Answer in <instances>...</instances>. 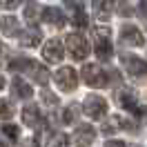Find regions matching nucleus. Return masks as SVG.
Segmentation results:
<instances>
[{
  "instance_id": "obj_3",
  "label": "nucleus",
  "mask_w": 147,
  "mask_h": 147,
  "mask_svg": "<svg viewBox=\"0 0 147 147\" xmlns=\"http://www.w3.org/2000/svg\"><path fill=\"white\" fill-rule=\"evenodd\" d=\"M83 80L89 87H107L109 85V74L102 71L98 65H85L83 67Z\"/></svg>"
},
{
  "instance_id": "obj_9",
  "label": "nucleus",
  "mask_w": 147,
  "mask_h": 147,
  "mask_svg": "<svg viewBox=\"0 0 147 147\" xmlns=\"http://www.w3.org/2000/svg\"><path fill=\"white\" fill-rule=\"evenodd\" d=\"M120 38H123V42H127V45H131V47H143L145 45V36H143L140 29L134 27V25H123Z\"/></svg>"
},
{
  "instance_id": "obj_16",
  "label": "nucleus",
  "mask_w": 147,
  "mask_h": 147,
  "mask_svg": "<svg viewBox=\"0 0 147 147\" xmlns=\"http://www.w3.org/2000/svg\"><path fill=\"white\" fill-rule=\"evenodd\" d=\"M0 29H2L5 36H18V20L13 16H5L0 20Z\"/></svg>"
},
{
  "instance_id": "obj_18",
  "label": "nucleus",
  "mask_w": 147,
  "mask_h": 147,
  "mask_svg": "<svg viewBox=\"0 0 147 147\" xmlns=\"http://www.w3.org/2000/svg\"><path fill=\"white\" fill-rule=\"evenodd\" d=\"M0 136H5V138H9L11 143H16L18 140V127L16 125H2L0 127Z\"/></svg>"
},
{
  "instance_id": "obj_28",
  "label": "nucleus",
  "mask_w": 147,
  "mask_h": 147,
  "mask_svg": "<svg viewBox=\"0 0 147 147\" xmlns=\"http://www.w3.org/2000/svg\"><path fill=\"white\" fill-rule=\"evenodd\" d=\"M2 87H5V80H2V76H0V89H2Z\"/></svg>"
},
{
  "instance_id": "obj_6",
  "label": "nucleus",
  "mask_w": 147,
  "mask_h": 147,
  "mask_svg": "<svg viewBox=\"0 0 147 147\" xmlns=\"http://www.w3.org/2000/svg\"><path fill=\"white\" fill-rule=\"evenodd\" d=\"M56 85L63 89V92H74L76 89V85H78V74L74 71L71 67H60L54 76Z\"/></svg>"
},
{
  "instance_id": "obj_13",
  "label": "nucleus",
  "mask_w": 147,
  "mask_h": 147,
  "mask_svg": "<svg viewBox=\"0 0 147 147\" xmlns=\"http://www.w3.org/2000/svg\"><path fill=\"white\" fill-rule=\"evenodd\" d=\"M42 18H45L47 22L56 25V27H63V25H65V16H63V11L56 9V7H45V9H42Z\"/></svg>"
},
{
  "instance_id": "obj_22",
  "label": "nucleus",
  "mask_w": 147,
  "mask_h": 147,
  "mask_svg": "<svg viewBox=\"0 0 147 147\" xmlns=\"http://www.w3.org/2000/svg\"><path fill=\"white\" fill-rule=\"evenodd\" d=\"M138 13L147 20V0H140V5H138Z\"/></svg>"
},
{
  "instance_id": "obj_26",
  "label": "nucleus",
  "mask_w": 147,
  "mask_h": 147,
  "mask_svg": "<svg viewBox=\"0 0 147 147\" xmlns=\"http://www.w3.org/2000/svg\"><path fill=\"white\" fill-rule=\"evenodd\" d=\"M2 2V7H7V9H13L16 5H18V0H0Z\"/></svg>"
},
{
  "instance_id": "obj_25",
  "label": "nucleus",
  "mask_w": 147,
  "mask_h": 147,
  "mask_svg": "<svg viewBox=\"0 0 147 147\" xmlns=\"http://www.w3.org/2000/svg\"><path fill=\"white\" fill-rule=\"evenodd\" d=\"M69 7H76V9H83V5H85V0H65Z\"/></svg>"
},
{
  "instance_id": "obj_23",
  "label": "nucleus",
  "mask_w": 147,
  "mask_h": 147,
  "mask_svg": "<svg viewBox=\"0 0 147 147\" xmlns=\"http://www.w3.org/2000/svg\"><path fill=\"white\" fill-rule=\"evenodd\" d=\"M42 96H45V100L49 102V105H58V98H56L54 94H49V92H42Z\"/></svg>"
},
{
  "instance_id": "obj_20",
  "label": "nucleus",
  "mask_w": 147,
  "mask_h": 147,
  "mask_svg": "<svg viewBox=\"0 0 147 147\" xmlns=\"http://www.w3.org/2000/svg\"><path fill=\"white\" fill-rule=\"evenodd\" d=\"M74 25H76V27H87V25H89V20H87V13H85L83 9H76V13H74Z\"/></svg>"
},
{
  "instance_id": "obj_21",
  "label": "nucleus",
  "mask_w": 147,
  "mask_h": 147,
  "mask_svg": "<svg viewBox=\"0 0 147 147\" xmlns=\"http://www.w3.org/2000/svg\"><path fill=\"white\" fill-rule=\"evenodd\" d=\"M11 114H13L11 105H9L7 100H0V118H9Z\"/></svg>"
},
{
  "instance_id": "obj_1",
  "label": "nucleus",
  "mask_w": 147,
  "mask_h": 147,
  "mask_svg": "<svg viewBox=\"0 0 147 147\" xmlns=\"http://www.w3.org/2000/svg\"><path fill=\"white\" fill-rule=\"evenodd\" d=\"M94 51L98 56V60H109L114 56L109 27H96L94 29Z\"/></svg>"
},
{
  "instance_id": "obj_2",
  "label": "nucleus",
  "mask_w": 147,
  "mask_h": 147,
  "mask_svg": "<svg viewBox=\"0 0 147 147\" xmlns=\"http://www.w3.org/2000/svg\"><path fill=\"white\" fill-rule=\"evenodd\" d=\"M83 111H85V116H89L92 120H100L107 114V100L102 96H98V94H89L83 102Z\"/></svg>"
},
{
  "instance_id": "obj_10",
  "label": "nucleus",
  "mask_w": 147,
  "mask_h": 147,
  "mask_svg": "<svg viewBox=\"0 0 147 147\" xmlns=\"http://www.w3.org/2000/svg\"><path fill=\"white\" fill-rule=\"evenodd\" d=\"M94 138H96V129L92 125H80V127L74 131V143L78 147H87L94 143Z\"/></svg>"
},
{
  "instance_id": "obj_15",
  "label": "nucleus",
  "mask_w": 147,
  "mask_h": 147,
  "mask_svg": "<svg viewBox=\"0 0 147 147\" xmlns=\"http://www.w3.org/2000/svg\"><path fill=\"white\" fill-rule=\"evenodd\" d=\"M127 125H129V123H127L125 118H120V116H111V118L105 123L102 134H107V136H109V134H114L116 129H127Z\"/></svg>"
},
{
  "instance_id": "obj_17",
  "label": "nucleus",
  "mask_w": 147,
  "mask_h": 147,
  "mask_svg": "<svg viewBox=\"0 0 147 147\" xmlns=\"http://www.w3.org/2000/svg\"><path fill=\"white\" fill-rule=\"evenodd\" d=\"M18 40H20L22 47H36L38 42H40V31H38V29H29L25 34H20Z\"/></svg>"
},
{
  "instance_id": "obj_19",
  "label": "nucleus",
  "mask_w": 147,
  "mask_h": 147,
  "mask_svg": "<svg viewBox=\"0 0 147 147\" xmlns=\"http://www.w3.org/2000/svg\"><path fill=\"white\" fill-rule=\"evenodd\" d=\"M78 118V105H69V107H65V114H63V123L67 125H71L74 120Z\"/></svg>"
},
{
  "instance_id": "obj_4",
  "label": "nucleus",
  "mask_w": 147,
  "mask_h": 147,
  "mask_svg": "<svg viewBox=\"0 0 147 147\" xmlns=\"http://www.w3.org/2000/svg\"><path fill=\"white\" fill-rule=\"evenodd\" d=\"M67 49H69V56H71L74 60H85L87 54H89L87 38L83 34H69L67 36Z\"/></svg>"
},
{
  "instance_id": "obj_12",
  "label": "nucleus",
  "mask_w": 147,
  "mask_h": 147,
  "mask_svg": "<svg viewBox=\"0 0 147 147\" xmlns=\"http://www.w3.org/2000/svg\"><path fill=\"white\" fill-rule=\"evenodd\" d=\"M22 123L29 125V127H38V125L42 123V116H40L38 105H27V107L22 109Z\"/></svg>"
},
{
  "instance_id": "obj_14",
  "label": "nucleus",
  "mask_w": 147,
  "mask_h": 147,
  "mask_svg": "<svg viewBox=\"0 0 147 147\" xmlns=\"http://www.w3.org/2000/svg\"><path fill=\"white\" fill-rule=\"evenodd\" d=\"M11 87H13V96H16V98H31V96H34V89H31L22 78H13V85H11Z\"/></svg>"
},
{
  "instance_id": "obj_27",
  "label": "nucleus",
  "mask_w": 147,
  "mask_h": 147,
  "mask_svg": "<svg viewBox=\"0 0 147 147\" xmlns=\"http://www.w3.org/2000/svg\"><path fill=\"white\" fill-rule=\"evenodd\" d=\"M105 147H125V143H123V140H107Z\"/></svg>"
},
{
  "instance_id": "obj_8",
  "label": "nucleus",
  "mask_w": 147,
  "mask_h": 147,
  "mask_svg": "<svg viewBox=\"0 0 147 147\" xmlns=\"http://www.w3.org/2000/svg\"><path fill=\"white\" fill-rule=\"evenodd\" d=\"M42 56H45L47 63H60L63 60V42L58 40V38H51V40H47L45 47H42Z\"/></svg>"
},
{
  "instance_id": "obj_24",
  "label": "nucleus",
  "mask_w": 147,
  "mask_h": 147,
  "mask_svg": "<svg viewBox=\"0 0 147 147\" xmlns=\"http://www.w3.org/2000/svg\"><path fill=\"white\" fill-rule=\"evenodd\" d=\"M54 147H69V138L67 136H58V140H56Z\"/></svg>"
},
{
  "instance_id": "obj_29",
  "label": "nucleus",
  "mask_w": 147,
  "mask_h": 147,
  "mask_svg": "<svg viewBox=\"0 0 147 147\" xmlns=\"http://www.w3.org/2000/svg\"><path fill=\"white\" fill-rule=\"evenodd\" d=\"M0 147H7V145H5V143H2V138H0Z\"/></svg>"
},
{
  "instance_id": "obj_11",
  "label": "nucleus",
  "mask_w": 147,
  "mask_h": 147,
  "mask_svg": "<svg viewBox=\"0 0 147 147\" xmlns=\"http://www.w3.org/2000/svg\"><path fill=\"white\" fill-rule=\"evenodd\" d=\"M114 7H116V0H92V9L100 20H109Z\"/></svg>"
},
{
  "instance_id": "obj_7",
  "label": "nucleus",
  "mask_w": 147,
  "mask_h": 147,
  "mask_svg": "<svg viewBox=\"0 0 147 147\" xmlns=\"http://www.w3.org/2000/svg\"><path fill=\"white\" fill-rule=\"evenodd\" d=\"M120 60H123V67H125V71H127L129 76H134V78H143V76H147V63L143 60V58L125 54Z\"/></svg>"
},
{
  "instance_id": "obj_5",
  "label": "nucleus",
  "mask_w": 147,
  "mask_h": 147,
  "mask_svg": "<svg viewBox=\"0 0 147 147\" xmlns=\"http://www.w3.org/2000/svg\"><path fill=\"white\" fill-rule=\"evenodd\" d=\"M118 102L120 107H125L127 111H131L134 116H143L145 114V107L140 105V100H138V96L134 89H123V92L118 94Z\"/></svg>"
}]
</instances>
